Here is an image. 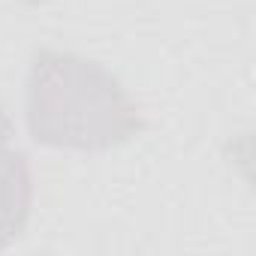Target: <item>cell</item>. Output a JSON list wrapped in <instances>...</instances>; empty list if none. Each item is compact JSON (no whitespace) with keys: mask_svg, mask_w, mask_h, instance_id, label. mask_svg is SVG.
Returning <instances> with one entry per match:
<instances>
[{"mask_svg":"<svg viewBox=\"0 0 256 256\" xmlns=\"http://www.w3.org/2000/svg\"><path fill=\"white\" fill-rule=\"evenodd\" d=\"M12 142V120L6 114V108L0 106V145H10Z\"/></svg>","mask_w":256,"mask_h":256,"instance_id":"cell-3","label":"cell"},{"mask_svg":"<svg viewBox=\"0 0 256 256\" xmlns=\"http://www.w3.org/2000/svg\"><path fill=\"white\" fill-rule=\"evenodd\" d=\"M24 118L34 142L60 151H112L142 130L126 88L96 60L42 48L24 82Z\"/></svg>","mask_w":256,"mask_h":256,"instance_id":"cell-1","label":"cell"},{"mask_svg":"<svg viewBox=\"0 0 256 256\" xmlns=\"http://www.w3.org/2000/svg\"><path fill=\"white\" fill-rule=\"evenodd\" d=\"M24 4H42V0H24Z\"/></svg>","mask_w":256,"mask_h":256,"instance_id":"cell-4","label":"cell"},{"mask_svg":"<svg viewBox=\"0 0 256 256\" xmlns=\"http://www.w3.org/2000/svg\"><path fill=\"white\" fill-rule=\"evenodd\" d=\"M34 205V181L28 157L10 145H0V250L22 238Z\"/></svg>","mask_w":256,"mask_h":256,"instance_id":"cell-2","label":"cell"}]
</instances>
